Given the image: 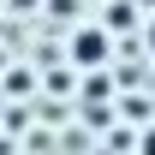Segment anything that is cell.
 I'll use <instances>...</instances> for the list:
<instances>
[{
	"mask_svg": "<svg viewBox=\"0 0 155 155\" xmlns=\"http://www.w3.org/2000/svg\"><path fill=\"white\" fill-rule=\"evenodd\" d=\"M72 60L78 66H101L107 60V30H78L72 36Z\"/></svg>",
	"mask_w": 155,
	"mask_h": 155,
	"instance_id": "obj_1",
	"label": "cell"
},
{
	"mask_svg": "<svg viewBox=\"0 0 155 155\" xmlns=\"http://www.w3.org/2000/svg\"><path fill=\"white\" fill-rule=\"evenodd\" d=\"M107 24H137V6H131V0H114V12H107Z\"/></svg>",
	"mask_w": 155,
	"mask_h": 155,
	"instance_id": "obj_2",
	"label": "cell"
},
{
	"mask_svg": "<svg viewBox=\"0 0 155 155\" xmlns=\"http://www.w3.org/2000/svg\"><path fill=\"white\" fill-rule=\"evenodd\" d=\"M137 155H155V125H143V131H137Z\"/></svg>",
	"mask_w": 155,
	"mask_h": 155,
	"instance_id": "obj_3",
	"label": "cell"
},
{
	"mask_svg": "<svg viewBox=\"0 0 155 155\" xmlns=\"http://www.w3.org/2000/svg\"><path fill=\"white\" fill-rule=\"evenodd\" d=\"M149 48H155V24H149Z\"/></svg>",
	"mask_w": 155,
	"mask_h": 155,
	"instance_id": "obj_4",
	"label": "cell"
}]
</instances>
